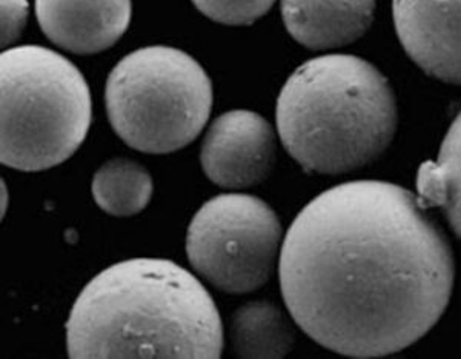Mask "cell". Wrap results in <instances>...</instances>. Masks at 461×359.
I'll return each mask as SVG.
<instances>
[{"label":"cell","instance_id":"obj_1","mask_svg":"<svg viewBox=\"0 0 461 359\" xmlns=\"http://www.w3.org/2000/svg\"><path fill=\"white\" fill-rule=\"evenodd\" d=\"M417 196L383 180L323 191L289 227L278 259L294 321L354 358L397 354L440 321L451 299V244Z\"/></svg>","mask_w":461,"mask_h":359},{"label":"cell","instance_id":"obj_2","mask_svg":"<svg viewBox=\"0 0 461 359\" xmlns=\"http://www.w3.org/2000/svg\"><path fill=\"white\" fill-rule=\"evenodd\" d=\"M67 345L71 358H221L223 327L188 270L168 259H128L77 296Z\"/></svg>","mask_w":461,"mask_h":359},{"label":"cell","instance_id":"obj_3","mask_svg":"<svg viewBox=\"0 0 461 359\" xmlns=\"http://www.w3.org/2000/svg\"><path fill=\"white\" fill-rule=\"evenodd\" d=\"M276 119L280 141L304 171L341 175L386 152L399 108L393 87L373 64L351 54H326L291 74Z\"/></svg>","mask_w":461,"mask_h":359},{"label":"cell","instance_id":"obj_4","mask_svg":"<svg viewBox=\"0 0 461 359\" xmlns=\"http://www.w3.org/2000/svg\"><path fill=\"white\" fill-rule=\"evenodd\" d=\"M0 161L42 171L71 158L88 134V84L68 59L23 45L0 56Z\"/></svg>","mask_w":461,"mask_h":359},{"label":"cell","instance_id":"obj_5","mask_svg":"<svg viewBox=\"0 0 461 359\" xmlns=\"http://www.w3.org/2000/svg\"><path fill=\"white\" fill-rule=\"evenodd\" d=\"M117 136L142 153L177 152L203 130L212 84L195 59L171 47H145L115 65L105 90Z\"/></svg>","mask_w":461,"mask_h":359},{"label":"cell","instance_id":"obj_6","mask_svg":"<svg viewBox=\"0 0 461 359\" xmlns=\"http://www.w3.org/2000/svg\"><path fill=\"white\" fill-rule=\"evenodd\" d=\"M282 226L267 202L228 193L202 206L189 224L186 254L219 290L240 295L265 286L282 252Z\"/></svg>","mask_w":461,"mask_h":359},{"label":"cell","instance_id":"obj_7","mask_svg":"<svg viewBox=\"0 0 461 359\" xmlns=\"http://www.w3.org/2000/svg\"><path fill=\"white\" fill-rule=\"evenodd\" d=\"M200 161L208 180L223 189L258 185L276 162L273 127L254 111H228L206 133Z\"/></svg>","mask_w":461,"mask_h":359},{"label":"cell","instance_id":"obj_8","mask_svg":"<svg viewBox=\"0 0 461 359\" xmlns=\"http://www.w3.org/2000/svg\"><path fill=\"white\" fill-rule=\"evenodd\" d=\"M393 25L428 76L461 85V0H393Z\"/></svg>","mask_w":461,"mask_h":359},{"label":"cell","instance_id":"obj_9","mask_svg":"<svg viewBox=\"0 0 461 359\" xmlns=\"http://www.w3.org/2000/svg\"><path fill=\"white\" fill-rule=\"evenodd\" d=\"M131 14V0H36L41 30L74 54L113 47L130 27Z\"/></svg>","mask_w":461,"mask_h":359},{"label":"cell","instance_id":"obj_10","mask_svg":"<svg viewBox=\"0 0 461 359\" xmlns=\"http://www.w3.org/2000/svg\"><path fill=\"white\" fill-rule=\"evenodd\" d=\"M375 4L377 0H282V17L295 42L311 50H332L366 34Z\"/></svg>","mask_w":461,"mask_h":359},{"label":"cell","instance_id":"obj_11","mask_svg":"<svg viewBox=\"0 0 461 359\" xmlns=\"http://www.w3.org/2000/svg\"><path fill=\"white\" fill-rule=\"evenodd\" d=\"M230 341L239 358H284L294 349L295 335L273 302L251 301L230 318Z\"/></svg>","mask_w":461,"mask_h":359},{"label":"cell","instance_id":"obj_12","mask_svg":"<svg viewBox=\"0 0 461 359\" xmlns=\"http://www.w3.org/2000/svg\"><path fill=\"white\" fill-rule=\"evenodd\" d=\"M417 199L425 208H441L461 239V111L446 133L438 159L420 165Z\"/></svg>","mask_w":461,"mask_h":359},{"label":"cell","instance_id":"obj_13","mask_svg":"<svg viewBox=\"0 0 461 359\" xmlns=\"http://www.w3.org/2000/svg\"><path fill=\"white\" fill-rule=\"evenodd\" d=\"M97 206L113 216H132L151 199L154 184L148 170L131 159H111L102 165L91 185Z\"/></svg>","mask_w":461,"mask_h":359},{"label":"cell","instance_id":"obj_14","mask_svg":"<svg viewBox=\"0 0 461 359\" xmlns=\"http://www.w3.org/2000/svg\"><path fill=\"white\" fill-rule=\"evenodd\" d=\"M276 0H193L195 8L223 25H251L271 10Z\"/></svg>","mask_w":461,"mask_h":359},{"label":"cell","instance_id":"obj_15","mask_svg":"<svg viewBox=\"0 0 461 359\" xmlns=\"http://www.w3.org/2000/svg\"><path fill=\"white\" fill-rule=\"evenodd\" d=\"M27 0H2V47L16 42L27 25Z\"/></svg>","mask_w":461,"mask_h":359}]
</instances>
